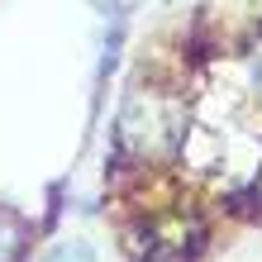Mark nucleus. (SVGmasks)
<instances>
[{"label":"nucleus","mask_w":262,"mask_h":262,"mask_svg":"<svg viewBox=\"0 0 262 262\" xmlns=\"http://www.w3.org/2000/svg\"><path fill=\"white\" fill-rule=\"evenodd\" d=\"M181 158L200 177H214L224 186H248L262 177V138L234 119L200 115L195 124L181 129Z\"/></svg>","instance_id":"f257e3e1"},{"label":"nucleus","mask_w":262,"mask_h":262,"mask_svg":"<svg viewBox=\"0 0 262 262\" xmlns=\"http://www.w3.org/2000/svg\"><path fill=\"white\" fill-rule=\"evenodd\" d=\"M186 129V105L167 91H134L119 110V143L134 158H158Z\"/></svg>","instance_id":"f03ea898"},{"label":"nucleus","mask_w":262,"mask_h":262,"mask_svg":"<svg viewBox=\"0 0 262 262\" xmlns=\"http://www.w3.org/2000/svg\"><path fill=\"white\" fill-rule=\"evenodd\" d=\"M19 248H24V224L10 210H0V262H14Z\"/></svg>","instance_id":"7ed1b4c3"},{"label":"nucleus","mask_w":262,"mask_h":262,"mask_svg":"<svg viewBox=\"0 0 262 262\" xmlns=\"http://www.w3.org/2000/svg\"><path fill=\"white\" fill-rule=\"evenodd\" d=\"M253 96H257V105H262V48L253 53Z\"/></svg>","instance_id":"20e7f679"}]
</instances>
